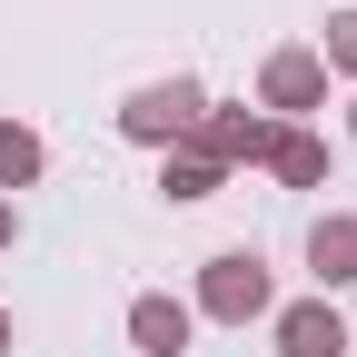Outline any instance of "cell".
I'll list each match as a JSON object with an SVG mask.
<instances>
[{"label": "cell", "instance_id": "obj_3", "mask_svg": "<svg viewBox=\"0 0 357 357\" xmlns=\"http://www.w3.org/2000/svg\"><path fill=\"white\" fill-rule=\"evenodd\" d=\"M278 357H347L337 307H288V318H278Z\"/></svg>", "mask_w": 357, "mask_h": 357}, {"label": "cell", "instance_id": "obj_5", "mask_svg": "<svg viewBox=\"0 0 357 357\" xmlns=\"http://www.w3.org/2000/svg\"><path fill=\"white\" fill-rule=\"evenodd\" d=\"M307 258H318V278H328V288H347V278H357V218H318Z\"/></svg>", "mask_w": 357, "mask_h": 357}, {"label": "cell", "instance_id": "obj_9", "mask_svg": "<svg viewBox=\"0 0 357 357\" xmlns=\"http://www.w3.org/2000/svg\"><path fill=\"white\" fill-rule=\"evenodd\" d=\"M0 178H10V189H20V178H40V139H30V129H10V119H0Z\"/></svg>", "mask_w": 357, "mask_h": 357}, {"label": "cell", "instance_id": "obj_1", "mask_svg": "<svg viewBox=\"0 0 357 357\" xmlns=\"http://www.w3.org/2000/svg\"><path fill=\"white\" fill-rule=\"evenodd\" d=\"M129 139H178V129H199V79H169V89H139V100L119 109Z\"/></svg>", "mask_w": 357, "mask_h": 357}, {"label": "cell", "instance_id": "obj_8", "mask_svg": "<svg viewBox=\"0 0 357 357\" xmlns=\"http://www.w3.org/2000/svg\"><path fill=\"white\" fill-rule=\"evenodd\" d=\"M268 159H278V178H298V189L328 169V149H318V139H298V129H288V139H268Z\"/></svg>", "mask_w": 357, "mask_h": 357}, {"label": "cell", "instance_id": "obj_13", "mask_svg": "<svg viewBox=\"0 0 357 357\" xmlns=\"http://www.w3.org/2000/svg\"><path fill=\"white\" fill-rule=\"evenodd\" d=\"M0 347H10V318H0Z\"/></svg>", "mask_w": 357, "mask_h": 357}, {"label": "cell", "instance_id": "obj_6", "mask_svg": "<svg viewBox=\"0 0 357 357\" xmlns=\"http://www.w3.org/2000/svg\"><path fill=\"white\" fill-rule=\"evenodd\" d=\"M268 100H278V109H307V100H318V60H307V50H278V60H268Z\"/></svg>", "mask_w": 357, "mask_h": 357}, {"label": "cell", "instance_id": "obj_12", "mask_svg": "<svg viewBox=\"0 0 357 357\" xmlns=\"http://www.w3.org/2000/svg\"><path fill=\"white\" fill-rule=\"evenodd\" d=\"M0 238H10V208H0Z\"/></svg>", "mask_w": 357, "mask_h": 357}, {"label": "cell", "instance_id": "obj_10", "mask_svg": "<svg viewBox=\"0 0 357 357\" xmlns=\"http://www.w3.org/2000/svg\"><path fill=\"white\" fill-rule=\"evenodd\" d=\"M208 189H218L208 159H178V169H169V199H208Z\"/></svg>", "mask_w": 357, "mask_h": 357}, {"label": "cell", "instance_id": "obj_4", "mask_svg": "<svg viewBox=\"0 0 357 357\" xmlns=\"http://www.w3.org/2000/svg\"><path fill=\"white\" fill-rule=\"evenodd\" d=\"M129 337H139L149 357H178V347H189V307H178V298H139V307H129Z\"/></svg>", "mask_w": 357, "mask_h": 357}, {"label": "cell", "instance_id": "obj_11", "mask_svg": "<svg viewBox=\"0 0 357 357\" xmlns=\"http://www.w3.org/2000/svg\"><path fill=\"white\" fill-rule=\"evenodd\" d=\"M328 60H337V70H357V10H347V20H328Z\"/></svg>", "mask_w": 357, "mask_h": 357}, {"label": "cell", "instance_id": "obj_7", "mask_svg": "<svg viewBox=\"0 0 357 357\" xmlns=\"http://www.w3.org/2000/svg\"><path fill=\"white\" fill-rule=\"evenodd\" d=\"M208 159H268V129L258 119H208Z\"/></svg>", "mask_w": 357, "mask_h": 357}, {"label": "cell", "instance_id": "obj_2", "mask_svg": "<svg viewBox=\"0 0 357 357\" xmlns=\"http://www.w3.org/2000/svg\"><path fill=\"white\" fill-rule=\"evenodd\" d=\"M258 307H268V268L248 258V248H229V258H208V318H258Z\"/></svg>", "mask_w": 357, "mask_h": 357}]
</instances>
